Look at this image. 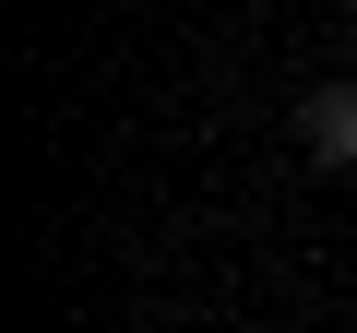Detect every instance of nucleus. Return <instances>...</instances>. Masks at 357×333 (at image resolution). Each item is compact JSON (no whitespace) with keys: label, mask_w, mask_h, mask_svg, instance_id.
<instances>
[{"label":"nucleus","mask_w":357,"mask_h":333,"mask_svg":"<svg viewBox=\"0 0 357 333\" xmlns=\"http://www.w3.org/2000/svg\"><path fill=\"white\" fill-rule=\"evenodd\" d=\"M298 155L310 166H357V84H310L298 95Z\"/></svg>","instance_id":"obj_1"},{"label":"nucleus","mask_w":357,"mask_h":333,"mask_svg":"<svg viewBox=\"0 0 357 333\" xmlns=\"http://www.w3.org/2000/svg\"><path fill=\"white\" fill-rule=\"evenodd\" d=\"M345 48H357V0H345Z\"/></svg>","instance_id":"obj_2"}]
</instances>
